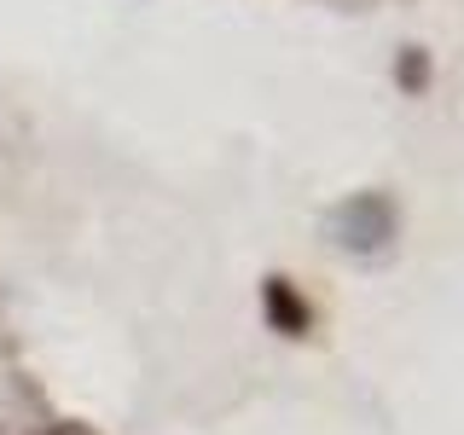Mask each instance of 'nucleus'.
<instances>
[{"instance_id":"obj_1","label":"nucleus","mask_w":464,"mask_h":435,"mask_svg":"<svg viewBox=\"0 0 464 435\" xmlns=\"http://www.w3.org/2000/svg\"><path fill=\"white\" fill-rule=\"evenodd\" d=\"M389 221H395V209H389L383 198H354V203L337 215L343 238L354 244V250H377V244L389 238Z\"/></svg>"},{"instance_id":"obj_2","label":"nucleus","mask_w":464,"mask_h":435,"mask_svg":"<svg viewBox=\"0 0 464 435\" xmlns=\"http://www.w3.org/2000/svg\"><path fill=\"white\" fill-rule=\"evenodd\" d=\"M261 302H267V319L285 331V337H302V331L314 325V308L296 296V285H290V279H279V273L261 285Z\"/></svg>"}]
</instances>
